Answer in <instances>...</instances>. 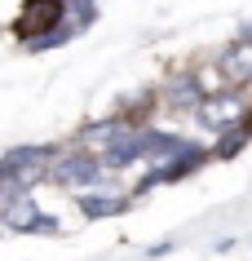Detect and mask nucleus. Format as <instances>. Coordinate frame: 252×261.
<instances>
[{
    "mask_svg": "<svg viewBox=\"0 0 252 261\" xmlns=\"http://www.w3.org/2000/svg\"><path fill=\"white\" fill-rule=\"evenodd\" d=\"M80 208L89 213V217H102V213H120V208H124V199H120V195H84Z\"/></svg>",
    "mask_w": 252,
    "mask_h": 261,
    "instance_id": "423d86ee",
    "label": "nucleus"
},
{
    "mask_svg": "<svg viewBox=\"0 0 252 261\" xmlns=\"http://www.w3.org/2000/svg\"><path fill=\"white\" fill-rule=\"evenodd\" d=\"M49 173H53L62 186H89V181H102V177H106V164L89 160V155H62Z\"/></svg>",
    "mask_w": 252,
    "mask_h": 261,
    "instance_id": "f257e3e1",
    "label": "nucleus"
},
{
    "mask_svg": "<svg viewBox=\"0 0 252 261\" xmlns=\"http://www.w3.org/2000/svg\"><path fill=\"white\" fill-rule=\"evenodd\" d=\"M217 67H221V80H226V84H248V80H252V40L230 44Z\"/></svg>",
    "mask_w": 252,
    "mask_h": 261,
    "instance_id": "7ed1b4c3",
    "label": "nucleus"
},
{
    "mask_svg": "<svg viewBox=\"0 0 252 261\" xmlns=\"http://www.w3.org/2000/svg\"><path fill=\"white\" fill-rule=\"evenodd\" d=\"M49 22H67V0H27V9H22V18H18L22 31H31V27L40 31V27H49Z\"/></svg>",
    "mask_w": 252,
    "mask_h": 261,
    "instance_id": "20e7f679",
    "label": "nucleus"
},
{
    "mask_svg": "<svg viewBox=\"0 0 252 261\" xmlns=\"http://www.w3.org/2000/svg\"><path fill=\"white\" fill-rule=\"evenodd\" d=\"M5 226H9V230H49V234L58 230V221H49L40 208H36V199H27V195H18V199L5 204Z\"/></svg>",
    "mask_w": 252,
    "mask_h": 261,
    "instance_id": "f03ea898",
    "label": "nucleus"
},
{
    "mask_svg": "<svg viewBox=\"0 0 252 261\" xmlns=\"http://www.w3.org/2000/svg\"><path fill=\"white\" fill-rule=\"evenodd\" d=\"M243 115V97L239 93H226V97H208L204 107H199V120L204 124H212V128H226L230 120H239ZM235 128V124H230Z\"/></svg>",
    "mask_w": 252,
    "mask_h": 261,
    "instance_id": "39448f33",
    "label": "nucleus"
}]
</instances>
